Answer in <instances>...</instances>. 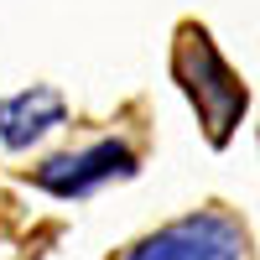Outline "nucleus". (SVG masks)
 <instances>
[{
  "mask_svg": "<svg viewBox=\"0 0 260 260\" xmlns=\"http://www.w3.org/2000/svg\"><path fill=\"white\" fill-rule=\"evenodd\" d=\"M172 68H177L182 89L192 99V110H198L203 130L213 146H224L234 136V125L245 115V83L234 78V68L219 57V47L208 42L203 26H182L177 31V52H172Z\"/></svg>",
  "mask_w": 260,
  "mask_h": 260,
  "instance_id": "1",
  "label": "nucleus"
},
{
  "mask_svg": "<svg viewBox=\"0 0 260 260\" xmlns=\"http://www.w3.org/2000/svg\"><path fill=\"white\" fill-rule=\"evenodd\" d=\"M125 260H245V229L229 213H187V219L146 234Z\"/></svg>",
  "mask_w": 260,
  "mask_h": 260,
  "instance_id": "2",
  "label": "nucleus"
},
{
  "mask_svg": "<svg viewBox=\"0 0 260 260\" xmlns=\"http://www.w3.org/2000/svg\"><path fill=\"white\" fill-rule=\"evenodd\" d=\"M136 172V151L125 141H99V146H83V151H62V156L42 161L37 167V187L52 192V198H89L94 187L130 177Z\"/></svg>",
  "mask_w": 260,
  "mask_h": 260,
  "instance_id": "3",
  "label": "nucleus"
},
{
  "mask_svg": "<svg viewBox=\"0 0 260 260\" xmlns=\"http://www.w3.org/2000/svg\"><path fill=\"white\" fill-rule=\"evenodd\" d=\"M68 120V104H62L52 89H26V94H11L0 99V146L6 151H26L37 146L47 130H57Z\"/></svg>",
  "mask_w": 260,
  "mask_h": 260,
  "instance_id": "4",
  "label": "nucleus"
}]
</instances>
